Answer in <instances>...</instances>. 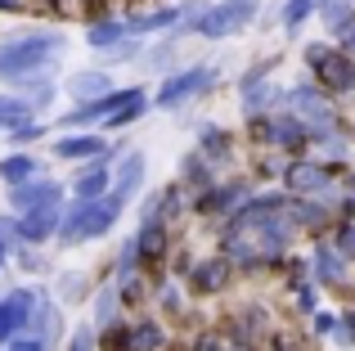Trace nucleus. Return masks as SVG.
Returning a JSON list of instances; mask_svg holds the SVG:
<instances>
[{"mask_svg": "<svg viewBox=\"0 0 355 351\" xmlns=\"http://www.w3.org/2000/svg\"><path fill=\"white\" fill-rule=\"evenodd\" d=\"M36 167H41L36 158H23V153H14V158H5V162H0V180L23 185V180H32V176H36Z\"/></svg>", "mask_w": 355, "mask_h": 351, "instance_id": "nucleus-9", "label": "nucleus"}, {"mask_svg": "<svg viewBox=\"0 0 355 351\" xmlns=\"http://www.w3.org/2000/svg\"><path fill=\"white\" fill-rule=\"evenodd\" d=\"M54 149H59V158H90V153H104V140L99 135H81V140H59Z\"/></svg>", "mask_w": 355, "mask_h": 351, "instance_id": "nucleus-10", "label": "nucleus"}, {"mask_svg": "<svg viewBox=\"0 0 355 351\" xmlns=\"http://www.w3.org/2000/svg\"><path fill=\"white\" fill-rule=\"evenodd\" d=\"M252 14H257V0H225V5H216V9L202 14L198 32L202 36H234Z\"/></svg>", "mask_w": 355, "mask_h": 351, "instance_id": "nucleus-3", "label": "nucleus"}, {"mask_svg": "<svg viewBox=\"0 0 355 351\" xmlns=\"http://www.w3.org/2000/svg\"><path fill=\"white\" fill-rule=\"evenodd\" d=\"M139 176H144V153H126V162H121V176H117V194H121V198H126V194L139 185Z\"/></svg>", "mask_w": 355, "mask_h": 351, "instance_id": "nucleus-11", "label": "nucleus"}, {"mask_svg": "<svg viewBox=\"0 0 355 351\" xmlns=\"http://www.w3.org/2000/svg\"><path fill=\"white\" fill-rule=\"evenodd\" d=\"M68 90L72 95H104V90H113V86H108L104 72H81V77L68 81Z\"/></svg>", "mask_w": 355, "mask_h": 351, "instance_id": "nucleus-12", "label": "nucleus"}, {"mask_svg": "<svg viewBox=\"0 0 355 351\" xmlns=\"http://www.w3.org/2000/svg\"><path fill=\"white\" fill-rule=\"evenodd\" d=\"M121 216V194L113 198H95V203H77L68 212V221L59 225L63 243H86V239H99L104 230H113V221Z\"/></svg>", "mask_w": 355, "mask_h": 351, "instance_id": "nucleus-2", "label": "nucleus"}, {"mask_svg": "<svg viewBox=\"0 0 355 351\" xmlns=\"http://www.w3.org/2000/svg\"><path fill=\"white\" fill-rule=\"evenodd\" d=\"M135 239H139V252H144V257H157V252H162V230H157V225H148L144 234H135Z\"/></svg>", "mask_w": 355, "mask_h": 351, "instance_id": "nucleus-18", "label": "nucleus"}, {"mask_svg": "<svg viewBox=\"0 0 355 351\" xmlns=\"http://www.w3.org/2000/svg\"><path fill=\"white\" fill-rule=\"evenodd\" d=\"M90 343H95V338H90V329H81V334L72 338V351H90Z\"/></svg>", "mask_w": 355, "mask_h": 351, "instance_id": "nucleus-24", "label": "nucleus"}, {"mask_svg": "<svg viewBox=\"0 0 355 351\" xmlns=\"http://www.w3.org/2000/svg\"><path fill=\"white\" fill-rule=\"evenodd\" d=\"M311 9H320V0H288V9H284V23H288V27H297L306 14H311Z\"/></svg>", "mask_w": 355, "mask_h": 351, "instance_id": "nucleus-15", "label": "nucleus"}, {"mask_svg": "<svg viewBox=\"0 0 355 351\" xmlns=\"http://www.w3.org/2000/svg\"><path fill=\"white\" fill-rule=\"evenodd\" d=\"M315 266L324 271V280H338V271H342L338 252H329V248H320V252H315Z\"/></svg>", "mask_w": 355, "mask_h": 351, "instance_id": "nucleus-19", "label": "nucleus"}, {"mask_svg": "<svg viewBox=\"0 0 355 351\" xmlns=\"http://www.w3.org/2000/svg\"><path fill=\"white\" fill-rule=\"evenodd\" d=\"M32 307H36V298L27 289H14L0 302V343H9L23 325H32Z\"/></svg>", "mask_w": 355, "mask_h": 351, "instance_id": "nucleus-5", "label": "nucleus"}, {"mask_svg": "<svg viewBox=\"0 0 355 351\" xmlns=\"http://www.w3.org/2000/svg\"><path fill=\"white\" fill-rule=\"evenodd\" d=\"M54 225H59V207H54V203L27 207V216H23V239L41 243V239H50V234H54Z\"/></svg>", "mask_w": 355, "mask_h": 351, "instance_id": "nucleus-7", "label": "nucleus"}, {"mask_svg": "<svg viewBox=\"0 0 355 351\" xmlns=\"http://www.w3.org/2000/svg\"><path fill=\"white\" fill-rule=\"evenodd\" d=\"M23 113H27L23 99H0V117H5V122H9V117H23Z\"/></svg>", "mask_w": 355, "mask_h": 351, "instance_id": "nucleus-21", "label": "nucleus"}, {"mask_svg": "<svg viewBox=\"0 0 355 351\" xmlns=\"http://www.w3.org/2000/svg\"><path fill=\"white\" fill-rule=\"evenodd\" d=\"M288 180L297 185V189H315V185H324V171H315V167H293V176Z\"/></svg>", "mask_w": 355, "mask_h": 351, "instance_id": "nucleus-16", "label": "nucleus"}, {"mask_svg": "<svg viewBox=\"0 0 355 351\" xmlns=\"http://www.w3.org/2000/svg\"><path fill=\"white\" fill-rule=\"evenodd\" d=\"M121 32H126V27H95V32H90V45H113Z\"/></svg>", "mask_w": 355, "mask_h": 351, "instance_id": "nucleus-20", "label": "nucleus"}, {"mask_svg": "<svg viewBox=\"0 0 355 351\" xmlns=\"http://www.w3.org/2000/svg\"><path fill=\"white\" fill-rule=\"evenodd\" d=\"M9 135H14V140H36V135H41V126H36V122H18Z\"/></svg>", "mask_w": 355, "mask_h": 351, "instance_id": "nucleus-22", "label": "nucleus"}, {"mask_svg": "<svg viewBox=\"0 0 355 351\" xmlns=\"http://www.w3.org/2000/svg\"><path fill=\"white\" fill-rule=\"evenodd\" d=\"M9 351H45V338H18Z\"/></svg>", "mask_w": 355, "mask_h": 351, "instance_id": "nucleus-23", "label": "nucleus"}, {"mask_svg": "<svg viewBox=\"0 0 355 351\" xmlns=\"http://www.w3.org/2000/svg\"><path fill=\"white\" fill-rule=\"evenodd\" d=\"M207 81H216V72L211 68H189V72H180V77H171L162 86V95H157V104L162 108H175V104H184V99H193Z\"/></svg>", "mask_w": 355, "mask_h": 351, "instance_id": "nucleus-4", "label": "nucleus"}, {"mask_svg": "<svg viewBox=\"0 0 355 351\" xmlns=\"http://www.w3.org/2000/svg\"><path fill=\"white\" fill-rule=\"evenodd\" d=\"M59 198V185L54 180H36V185H14V207L27 212V207H41V203H54Z\"/></svg>", "mask_w": 355, "mask_h": 351, "instance_id": "nucleus-8", "label": "nucleus"}, {"mask_svg": "<svg viewBox=\"0 0 355 351\" xmlns=\"http://www.w3.org/2000/svg\"><path fill=\"white\" fill-rule=\"evenodd\" d=\"M311 63H315V72H324V81H329L333 90L355 86V68H351L347 59H338L333 50H320V45H311Z\"/></svg>", "mask_w": 355, "mask_h": 351, "instance_id": "nucleus-6", "label": "nucleus"}, {"mask_svg": "<svg viewBox=\"0 0 355 351\" xmlns=\"http://www.w3.org/2000/svg\"><path fill=\"white\" fill-rule=\"evenodd\" d=\"M104 185H108V171H104V167H95V171L77 176V185H72V189H77L81 198H95V194H104Z\"/></svg>", "mask_w": 355, "mask_h": 351, "instance_id": "nucleus-13", "label": "nucleus"}, {"mask_svg": "<svg viewBox=\"0 0 355 351\" xmlns=\"http://www.w3.org/2000/svg\"><path fill=\"white\" fill-rule=\"evenodd\" d=\"M63 45L59 32H41V36H27V41H9L0 45V77L18 81V77H32V72L50 68V54Z\"/></svg>", "mask_w": 355, "mask_h": 351, "instance_id": "nucleus-1", "label": "nucleus"}, {"mask_svg": "<svg viewBox=\"0 0 355 351\" xmlns=\"http://www.w3.org/2000/svg\"><path fill=\"white\" fill-rule=\"evenodd\" d=\"M130 347H135V351H157V347H162V329H157V325H139L135 334H130Z\"/></svg>", "mask_w": 355, "mask_h": 351, "instance_id": "nucleus-14", "label": "nucleus"}, {"mask_svg": "<svg viewBox=\"0 0 355 351\" xmlns=\"http://www.w3.org/2000/svg\"><path fill=\"white\" fill-rule=\"evenodd\" d=\"M220 280H225V266H220V262L198 266V289H220Z\"/></svg>", "mask_w": 355, "mask_h": 351, "instance_id": "nucleus-17", "label": "nucleus"}]
</instances>
